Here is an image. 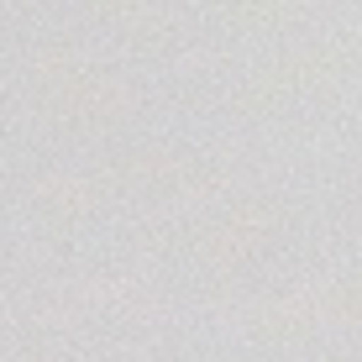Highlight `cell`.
<instances>
[{
    "label": "cell",
    "mask_w": 362,
    "mask_h": 362,
    "mask_svg": "<svg viewBox=\"0 0 362 362\" xmlns=\"http://www.w3.org/2000/svg\"><path fill=\"white\" fill-rule=\"evenodd\" d=\"M273 231H279V210L247 199V205H236L231 216L210 221V226L194 236V247H199V252H210V257H221V263H236V257L257 252Z\"/></svg>",
    "instance_id": "6da1fadb"
},
{
    "label": "cell",
    "mask_w": 362,
    "mask_h": 362,
    "mask_svg": "<svg viewBox=\"0 0 362 362\" xmlns=\"http://www.w3.org/2000/svg\"><path fill=\"white\" fill-rule=\"evenodd\" d=\"M341 53L336 47H315V53H294V58H279L273 69H263L252 84H247V100L252 105H273V100H289L299 90H315L326 84L331 74H341Z\"/></svg>",
    "instance_id": "7a4b0ae2"
},
{
    "label": "cell",
    "mask_w": 362,
    "mask_h": 362,
    "mask_svg": "<svg viewBox=\"0 0 362 362\" xmlns=\"http://www.w3.org/2000/svg\"><path fill=\"white\" fill-rule=\"evenodd\" d=\"M116 173L132 189H147V194H205V189H216V168L179 163V158H127Z\"/></svg>",
    "instance_id": "3957f363"
},
{
    "label": "cell",
    "mask_w": 362,
    "mask_h": 362,
    "mask_svg": "<svg viewBox=\"0 0 362 362\" xmlns=\"http://www.w3.org/2000/svg\"><path fill=\"white\" fill-rule=\"evenodd\" d=\"M95 6H100L105 21H116V27H127V32L153 27V6H147V0H95Z\"/></svg>",
    "instance_id": "277c9868"
},
{
    "label": "cell",
    "mask_w": 362,
    "mask_h": 362,
    "mask_svg": "<svg viewBox=\"0 0 362 362\" xmlns=\"http://www.w3.org/2000/svg\"><path fill=\"white\" fill-rule=\"evenodd\" d=\"M315 310H320V315H331V320H362V284H341V289H331Z\"/></svg>",
    "instance_id": "5b68a950"
}]
</instances>
